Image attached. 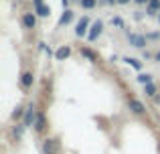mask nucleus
I'll use <instances>...</instances> for the list:
<instances>
[{
    "mask_svg": "<svg viewBox=\"0 0 160 154\" xmlns=\"http://www.w3.org/2000/svg\"><path fill=\"white\" fill-rule=\"evenodd\" d=\"M41 4H43V0H35V8H37V6H41Z\"/></svg>",
    "mask_w": 160,
    "mask_h": 154,
    "instance_id": "nucleus-24",
    "label": "nucleus"
},
{
    "mask_svg": "<svg viewBox=\"0 0 160 154\" xmlns=\"http://www.w3.org/2000/svg\"><path fill=\"white\" fill-rule=\"evenodd\" d=\"M128 107H130V110L134 112V114H144V112H146L144 103H142L140 99H134V97H132V99L128 102Z\"/></svg>",
    "mask_w": 160,
    "mask_h": 154,
    "instance_id": "nucleus-5",
    "label": "nucleus"
},
{
    "mask_svg": "<svg viewBox=\"0 0 160 154\" xmlns=\"http://www.w3.org/2000/svg\"><path fill=\"white\" fill-rule=\"evenodd\" d=\"M126 63H128V65H132V67L134 69H142V63H140V61H138V59H134V57H126Z\"/></svg>",
    "mask_w": 160,
    "mask_h": 154,
    "instance_id": "nucleus-15",
    "label": "nucleus"
},
{
    "mask_svg": "<svg viewBox=\"0 0 160 154\" xmlns=\"http://www.w3.org/2000/svg\"><path fill=\"white\" fill-rule=\"evenodd\" d=\"M24 128H27L24 124H18V126H14V136H16V138H20V136H22V130H24Z\"/></svg>",
    "mask_w": 160,
    "mask_h": 154,
    "instance_id": "nucleus-18",
    "label": "nucleus"
},
{
    "mask_svg": "<svg viewBox=\"0 0 160 154\" xmlns=\"http://www.w3.org/2000/svg\"><path fill=\"white\" fill-rule=\"evenodd\" d=\"M102 31H103V22H102V20H95V22L91 24V31H89V35H87V39L95 41L99 35H102Z\"/></svg>",
    "mask_w": 160,
    "mask_h": 154,
    "instance_id": "nucleus-4",
    "label": "nucleus"
},
{
    "mask_svg": "<svg viewBox=\"0 0 160 154\" xmlns=\"http://www.w3.org/2000/svg\"><path fill=\"white\" fill-rule=\"evenodd\" d=\"M136 79L142 83V85H148V83H152V75H148V73H140Z\"/></svg>",
    "mask_w": 160,
    "mask_h": 154,
    "instance_id": "nucleus-13",
    "label": "nucleus"
},
{
    "mask_svg": "<svg viewBox=\"0 0 160 154\" xmlns=\"http://www.w3.org/2000/svg\"><path fill=\"white\" fill-rule=\"evenodd\" d=\"M156 61H160V53H156Z\"/></svg>",
    "mask_w": 160,
    "mask_h": 154,
    "instance_id": "nucleus-26",
    "label": "nucleus"
},
{
    "mask_svg": "<svg viewBox=\"0 0 160 154\" xmlns=\"http://www.w3.org/2000/svg\"><path fill=\"white\" fill-rule=\"evenodd\" d=\"M37 116H39V112L35 110V106H31L27 112H24V126L27 128H35V122H37Z\"/></svg>",
    "mask_w": 160,
    "mask_h": 154,
    "instance_id": "nucleus-2",
    "label": "nucleus"
},
{
    "mask_svg": "<svg viewBox=\"0 0 160 154\" xmlns=\"http://www.w3.org/2000/svg\"><path fill=\"white\" fill-rule=\"evenodd\" d=\"M130 0H118V4H128Z\"/></svg>",
    "mask_w": 160,
    "mask_h": 154,
    "instance_id": "nucleus-25",
    "label": "nucleus"
},
{
    "mask_svg": "<svg viewBox=\"0 0 160 154\" xmlns=\"http://www.w3.org/2000/svg\"><path fill=\"white\" fill-rule=\"evenodd\" d=\"M128 41H130V45L132 47H136V49H142V47H146V37L144 35H138V32H130L128 35Z\"/></svg>",
    "mask_w": 160,
    "mask_h": 154,
    "instance_id": "nucleus-3",
    "label": "nucleus"
},
{
    "mask_svg": "<svg viewBox=\"0 0 160 154\" xmlns=\"http://www.w3.org/2000/svg\"><path fill=\"white\" fill-rule=\"evenodd\" d=\"M134 2H136V4H148L150 0H134Z\"/></svg>",
    "mask_w": 160,
    "mask_h": 154,
    "instance_id": "nucleus-23",
    "label": "nucleus"
},
{
    "mask_svg": "<svg viewBox=\"0 0 160 154\" xmlns=\"http://www.w3.org/2000/svg\"><path fill=\"white\" fill-rule=\"evenodd\" d=\"M87 24H89V18H87V16H83V18L77 22L75 35H77V37H85V35H87Z\"/></svg>",
    "mask_w": 160,
    "mask_h": 154,
    "instance_id": "nucleus-6",
    "label": "nucleus"
},
{
    "mask_svg": "<svg viewBox=\"0 0 160 154\" xmlns=\"http://www.w3.org/2000/svg\"><path fill=\"white\" fill-rule=\"evenodd\" d=\"M71 20H73V12H71V10H65V12H63V16L59 18V24H69Z\"/></svg>",
    "mask_w": 160,
    "mask_h": 154,
    "instance_id": "nucleus-12",
    "label": "nucleus"
},
{
    "mask_svg": "<svg viewBox=\"0 0 160 154\" xmlns=\"http://www.w3.org/2000/svg\"><path fill=\"white\" fill-rule=\"evenodd\" d=\"M43 150H45V154H59L61 152V146H59V142L55 138H47L43 142Z\"/></svg>",
    "mask_w": 160,
    "mask_h": 154,
    "instance_id": "nucleus-1",
    "label": "nucleus"
},
{
    "mask_svg": "<svg viewBox=\"0 0 160 154\" xmlns=\"http://www.w3.org/2000/svg\"><path fill=\"white\" fill-rule=\"evenodd\" d=\"M35 10H37V14H39V16H49L51 8H49V6H45V4H41V6H37Z\"/></svg>",
    "mask_w": 160,
    "mask_h": 154,
    "instance_id": "nucleus-14",
    "label": "nucleus"
},
{
    "mask_svg": "<svg viewBox=\"0 0 160 154\" xmlns=\"http://www.w3.org/2000/svg\"><path fill=\"white\" fill-rule=\"evenodd\" d=\"M146 12H148V14H156V12H160V0H150V2L146 4Z\"/></svg>",
    "mask_w": 160,
    "mask_h": 154,
    "instance_id": "nucleus-9",
    "label": "nucleus"
},
{
    "mask_svg": "<svg viewBox=\"0 0 160 154\" xmlns=\"http://www.w3.org/2000/svg\"><path fill=\"white\" fill-rule=\"evenodd\" d=\"M22 116V107H16V112H14V118H20Z\"/></svg>",
    "mask_w": 160,
    "mask_h": 154,
    "instance_id": "nucleus-22",
    "label": "nucleus"
},
{
    "mask_svg": "<svg viewBox=\"0 0 160 154\" xmlns=\"http://www.w3.org/2000/svg\"><path fill=\"white\" fill-rule=\"evenodd\" d=\"M158 22H160V12H158Z\"/></svg>",
    "mask_w": 160,
    "mask_h": 154,
    "instance_id": "nucleus-27",
    "label": "nucleus"
},
{
    "mask_svg": "<svg viewBox=\"0 0 160 154\" xmlns=\"http://www.w3.org/2000/svg\"><path fill=\"white\" fill-rule=\"evenodd\" d=\"M81 6L89 10V8H93V6H95V0H81Z\"/></svg>",
    "mask_w": 160,
    "mask_h": 154,
    "instance_id": "nucleus-19",
    "label": "nucleus"
},
{
    "mask_svg": "<svg viewBox=\"0 0 160 154\" xmlns=\"http://www.w3.org/2000/svg\"><path fill=\"white\" fill-rule=\"evenodd\" d=\"M81 55H83V57H87L89 61H98V57H95V53H91L89 49H81Z\"/></svg>",
    "mask_w": 160,
    "mask_h": 154,
    "instance_id": "nucleus-17",
    "label": "nucleus"
},
{
    "mask_svg": "<svg viewBox=\"0 0 160 154\" xmlns=\"http://www.w3.org/2000/svg\"><path fill=\"white\" fill-rule=\"evenodd\" d=\"M112 22H113V24H116V27H118V28H124V20H122V18H120V16H113V18H112Z\"/></svg>",
    "mask_w": 160,
    "mask_h": 154,
    "instance_id": "nucleus-20",
    "label": "nucleus"
},
{
    "mask_svg": "<svg viewBox=\"0 0 160 154\" xmlns=\"http://www.w3.org/2000/svg\"><path fill=\"white\" fill-rule=\"evenodd\" d=\"M69 55H71V49H69V47H59V49H57V53H55L57 61H63V59H67Z\"/></svg>",
    "mask_w": 160,
    "mask_h": 154,
    "instance_id": "nucleus-10",
    "label": "nucleus"
},
{
    "mask_svg": "<svg viewBox=\"0 0 160 154\" xmlns=\"http://www.w3.org/2000/svg\"><path fill=\"white\" fill-rule=\"evenodd\" d=\"M146 39H160V32H152V35H146Z\"/></svg>",
    "mask_w": 160,
    "mask_h": 154,
    "instance_id": "nucleus-21",
    "label": "nucleus"
},
{
    "mask_svg": "<svg viewBox=\"0 0 160 154\" xmlns=\"http://www.w3.org/2000/svg\"><path fill=\"white\" fill-rule=\"evenodd\" d=\"M22 24H24L27 28H35V24H37V18H35V14L27 12V14L22 16Z\"/></svg>",
    "mask_w": 160,
    "mask_h": 154,
    "instance_id": "nucleus-8",
    "label": "nucleus"
},
{
    "mask_svg": "<svg viewBox=\"0 0 160 154\" xmlns=\"http://www.w3.org/2000/svg\"><path fill=\"white\" fill-rule=\"evenodd\" d=\"M144 93H146V95H156V85H154V83L144 85Z\"/></svg>",
    "mask_w": 160,
    "mask_h": 154,
    "instance_id": "nucleus-16",
    "label": "nucleus"
},
{
    "mask_svg": "<svg viewBox=\"0 0 160 154\" xmlns=\"http://www.w3.org/2000/svg\"><path fill=\"white\" fill-rule=\"evenodd\" d=\"M45 126H47V118H45V114H41V112H39V116H37V122H35V130H37V132H43Z\"/></svg>",
    "mask_w": 160,
    "mask_h": 154,
    "instance_id": "nucleus-7",
    "label": "nucleus"
},
{
    "mask_svg": "<svg viewBox=\"0 0 160 154\" xmlns=\"http://www.w3.org/2000/svg\"><path fill=\"white\" fill-rule=\"evenodd\" d=\"M32 81H35L32 73H31V71H24V73H22V77H20V83H22V87H31V85H32Z\"/></svg>",
    "mask_w": 160,
    "mask_h": 154,
    "instance_id": "nucleus-11",
    "label": "nucleus"
}]
</instances>
